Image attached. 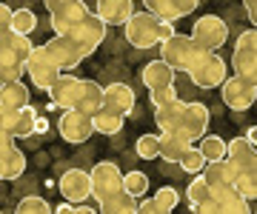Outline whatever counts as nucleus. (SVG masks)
Segmentation results:
<instances>
[{
	"label": "nucleus",
	"instance_id": "c756f323",
	"mask_svg": "<svg viewBox=\"0 0 257 214\" xmlns=\"http://www.w3.org/2000/svg\"><path fill=\"white\" fill-rule=\"evenodd\" d=\"M197 149L203 151L206 160H220V157H226V140L217 137V134H203Z\"/></svg>",
	"mask_w": 257,
	"mask_h": 214
},
{
	"label": "nucleus",
	"instance_id": "4c0bfd02",
	"mask_svg": "<svg viewBox=\"0 0 257 214\" xmlns=\"http://www.w3.org/2000/svg\"><path fill=\"white\" fill-rule=\"evenodd\" d=\"M46 3V9L49 12H55V9H60V6H69V3H80V0H43Z\"/></svg>",
	"mask_w": 257,
	"mask_h": 214
},
{
	"label": "nucleus",
	"instance_id": "7ed1b4c3",
	"mask_svg": "<svg viewBox=\"0 0 257 214\" xmlns=\"http://www.w3.org/2000/svg\"><path fill=\"white\" fill-rule=\"evenodd\" d=\"M123 26H126V40L135 49H155L175 32L169 20L157 18L152 12H132Z\"/></svg>",
	"mask_w": 257,
	"mask_h": 214
},
{
	"label": "nucleus",
	"instance_id": "c03bdc74",
	"mask_svg": "<svg viewBox=\"0 0 257 214\" xmlns=\"http://www.w3.org/2000/svg\"><path fill=\"white\" fill-rule=\"evenodd\" d=\"M0 86H3V83H0Z\"/></svg>",
	"mask_w": 257,
	"mask_h": 214
},
{
	"label": "nucleus",
	"instance_id": "79ce46f5",
	"mask_svg": "<svg viewBox=\"0 0 257 214\" xmlns=\"http://www.w3.org/2000/svg\"><path fill=\"white\" fill-rule=\"evenodd\" d=\"M243 137H246V140H251V143H254V140H257V129H254V126H248V129H246V134H243Z\"/></svg>",
	"mask_w": 257,
	"mask_h": 214
},
{
	"label": "nucleus",
	"instance_id": "423d86ee",
	"mask_svg": "<svg viewBox=\"0 0 257 214\" xmlns=\"http://www.w3.org/2000/svg\"><path fill=\"white\" fill-rule=\"evenodd\" d=\"M89 177H92V194L97 200V208H103L111 197H117L123 191V171L111 160H100L89 171Z\"/></svg>",
	"mask_w": 257,
	"mask_h": 214
},
{
	"label": "nucleus",
	"instance_id": "e433bc0d",
	"mask_svg": "<svg viewBox=\"0 0 257 214\" xmlns=\"http://www.w3.org/2000/svg\"><path fill=\"white\" fill-rule=\"evenodd\" d=\"M9 20H12V9L6 3H0V35L9 32Z\"/></svg>",
	"mask_w": 257,
	"mask_h": 214
},
{
	"label": "nucleus",
	"instance_id": "473e14b6",
	"mask_svg": "<svg viewBox=\"0 0 257 214\" xmlns=\"http://www.w3.org/2000/svg\"><path fill=\"white\" fill-rule=\"evenodd\" d=\"M18 211H20V214H49V211H52V205H49L43 197L29 194V197H23V200H20Z\"/></svg>",
	"mask_w": 257,
	"mask_h": 214
},
{
	"label": "nucleus",
	"instance_id": "bb28decb",
	"mask_svg": "<svg viewBox=\"0 0 257 214\" xmlns=\"http://www.w3.org/2000/svg\"><path fill=\"white\" fill-rule=\"evenodd\" d=\"M211 197V188L209 183L203 180V174L197 171V177H194L192 183H189V188H186V200H189V205H192L194 211H203V205L209 203Z\"/></svg>",
	"mask_w": 257,
	"mask_h": 214
},
{
	"label": "nucleus",
	"instance_id": "ddd939ff",
	"mask_svg": "<svg viewBox=\"0 0 257 214\" xmlns=\"http://www.w3.org/2000/svg\"><path fill=\"white\" fill-rule=\"evenodd\" d=\"M57 131L66 143H86L94 134L92 114L80 112V109H63L60 120H57Z\"/></svg>",
	"mask_w": 257,
	"mask_h": 214
},
{
	"label": "nucleus",
	"instance_id": "4be33fe9",
	"mask_svg": "<svg viewBox=\"0 0 257 214\" xmlns=\"http://www.w3.org/2000/svg\"><path fill=\"white\" fill-rule=\"evenodd\" d=\"M203 180L209 183V188H220V186H231L234 183V166L226 157L220 160H206V166L200 168Z\"/></svg>",
	"mask_w": 257,
	"mask_h": 214
},
{
	"label": "nucleus",
	"instance_id": "c85d7f7f",
	"mask_svg": "<svg viewBox=\"0 0 257 214\" xmlns=\"http://www.w3.org/2000/svg\"><path fill=\"white\" fill-rule=\"evenodd\" d=\"M9 29L18 32V35H32L37 29V15L32 9H18L12 12V20H9Z\"/></svg>",
	"mask_w": 257,
	"mask_h": 214
},
{
	"label": "nucleus",
	"instance_id": "7c9ffc66",
	"mask_svg": "<svg viewBox=\"0 0 257 214\" xmlns=\"http://www.w3.org/2000/svg\"><path fill=\"white\" fill-rule=\"evenodd\" d=\"M123 191L132 197H146L149 191V177L143 171H126L123 174Z\"/></svg>",
	"mask_w": 257,
	"mask_h": 214
},
{
	"label": "nucleus",
	"instance_id": "2eb2a0df",
	"mask_svg": "<svg viewBox=\"0 0 257 214\" xmlns=\"http://www.w3.org/2000/svg\"><path fill=\"white\" fill-rule=\"evenodd\" d=\"M26 171V154L15 146V137L0 131V180H18Z\"/></svg>",
	"mask_w": 257,
	"mask_h": 214
},
{
	"label": "nucleus",
	"instance_id": "37998d69",
	"mask_svg": "<svg viewBox=\"0 0 257 214\" xmlns=\"http://www.w3.org/2000/svg\"><path fill=\"white\" fill-rule=\"evenodd\" d=\"M0 131H3V114H0Z\"/></svg>",
	"mask_w": 257,
	"mask_h": 214
},
{
	"label": "nucleus",
	"instance_id": "58836bf2",
	"mask_svg": "<svg viewBox=\"0 0 257 214\" xmlns=\"http://www.w3.org/2000/svg\"><path fill=\"white\" fill-rule=\"evenodd\" d=\"M243 6H246V18L257 20V0H243Z\"/></svg>",
	"mask_w": 257,
	"mask_h": 214
},
{
	"label": "nucleus",
	"instance_id": "72a5a7b5",
	"mask_svg": "<svg viewBox=\"0 0 257 214\" xmlns=\"http://www.w3.org/2000/svg\"><path fill=\"white\" fill-rule=\"evenodd\" d=\"M160 151V134H143L138 140V154L143 160H155Z\"/></svg>",
	"mask_w": 257,
	"mask_h": 214
},
{
	"label": "nucleus",
	"instance_id": "0eeeda50",
	"mask_svg": "<svg viewBox=\"0 0 257 214\" xmlns=\"http://www.w3.org/2000/svg\"><path fill=\"white\" fill-rule=\"evenodd\" d=\"M197 52H200V46L192 40V35H180V32H172L160 43V60L166 66H172L175 72H186L197 57Z\"/></svg>",
	"mask_w": 257,
	"mask_h": 214
},
{
	"label": "nucleus",
	"instance_id": "cd10ccee",
	"mask_svg": "<svg viewBox=\"0 0 257 214\" xmlns=\"http://www.w3.org/2000/svg\"><path fill=\"white\" fill-rule=\"evenodd\" d=\"M186 149H189L186 140L175 137V134H163V137H160V151H157V157H163L166 163H180Z\"/></svg>",
	"mask_w": 257,
	"mask_h": 214
},
{
	"label": "nucleus",
	"instance_id": "1a4fd4ad",
	"mask_svg": "<svg viewBox=\"0 0 257 214\" xmlns=\"http://www.w3.org/2000/svg\"><path fill=\"white\" fill-rule=\"evenodd\" d=\"M192 40L200 49H209V52H217V49L229 40V26L226 20L217 18V15H203V18L194 20L192 26Z\"/></svg>",
	"mask_w": 257,
	"mask_h": 214
},
{
	"label": "nucleus",
	"instance_id": "393cba45",
	"mask_svg": "<svg viewBox=\"0 0 257 214\" xmlns=\"http://www.w3.org/2000/svg\"><path fill=\"white\" fill-rule=\"evenodd\" d=\"M100 106H103V86L94 83V80H83L80 100H77L74 109H80V112H86V114H94Z\"/></svg>",
	"mask_w": 257,
	"mask_h": 214
},
{
	"label": "nucleus",
	"instance_id": "39448f33",
	"mask_svg": "<svg viewBox=\"0 0 257 214\" xmlns=\"http://www.w3.org/2000/svg\"><path fill=\"white\" fill-rule=\"evenodd\" d=\"M186 75L192 77V83L200 86V89H217L226 80V75H229V66H226V60L217 52L200 49L197 57L192 60V66L186 69Z\"/></svg>",
	"mask_w": 257,
	"mask_h": 214
},
{
	"label": "nucleus",
	"instance_id": "9b49d317",
	"mask_svg": "<svg viewBox=\"0 0 257 214\" xmlns=\"http://www.w3.org/2000/svg\"><path fill=\"white\" fill-rule=\"evenodd\" d=\"M248 211H251V203L234 186L211 188L209 203L203 205V214H248Z\"/></svg>",
	"mask_w": 257,
	"mask_h": 214
},
{
	"label": "nucleus",
	"instance_id": "f257e3e1",
	"mask_svg": "<svg viewBox=\"0 0 257 214\" xmlns=\"http://www.w3.org/2000/svg\"><path fill=\"white\" fill-rule=\"evenodd\" d=\"M106 29L109 26H106L94 12H89L74 29H69L63 35H55L49 43H43V49H46L49 57L60 66V72H72L74 66H80L83 60L103 43Z\"/></svg>",
	"mask_w": 257,
	"mask_h": 214
},
{
	"label": "nucleus",
	"instance_id": "f03ea898",
	"mask_svg": "<svg viewBox=\"0 0 257 214\" xmlns=\"http://www.w3.org/2000/svg\"><path fill=\"white\" fill-rule=\"evenodd\" d=\"M155 123L163 134H175L186 143H194L209 129V106L206 103H186L175 94V97L155 106Z\"/></svg>",
	"mask_w": 257,
	"mask_h": 214
},
{
	"label": "nucleus",
	"instance_id": "20e7f679",
	"mask_svg": "<svg viewBox=\"0 0 257 214\" xmlns=\"http://www.w3.org/2000/svg\"><path fill=\"white\" fill-rule=\"evenodd\" d=\"M29 52H32L29 35H18L12 29L0 35V83H9V80H20L23 77Z\"/></svg>",
	"mask_w": 257,
	"mask_h": 214
},
{
	"label": "nucleus",
	"instance_id": "dca6fc26",
	"mask_svg": "<svg viewBox=\"0 0 257 214\" xmlns=\"http://www.w3.org/2000/svg\"><path fill=\"white\" fill-rule=\"evenodd\" d=\"M60 194L69 200V203H86L89 197H92V177L89 171H83V168H66L63 177H60Z\"/></svg>",
	"mask_w": 257,
	"mask_h": 214
},
{
	"label": "nucleus",
	"instance_id": "a19ab883",
	"mask_svg": "<svg viewBox=\"0 0 257 214\" xmlns=\"http://www.w3.org/2000/svg\"><path fill=\"white\" fill-rule=\"evenodd\" d=\"M55 211H60V214H66V211H74V203H69V200H63V203L57 205Z\"/></svg>",
	"mask_w": 257,
	"mask_h": 214
},
{
	"label": "nucleus",
	"instance_id": "ea45409f",
	"mask_svg": "<svg viewBox=\"0 0 257 214\" xmlns=\"http://www.w3.org/2000/svg\"><path fill=\"white\" fill-rule=\"evenodd\" d=\"M46 131H49V120L35 117V129H32V134H46Z\"/></svg>",
	"mask_w": 257,
	"mask_h": 214
},
{
	"label": "nucleus",
	"instance_id": "412c9836",
	"mask_svg": "<svg viewBox=\"0 0 257 214\" xmlns=\"http://www.w3.org/2000/svg\"><path fill=\"white\" fill-rule=\"evenodd\" d=\"M177 203H180V194H177V188L160 186V188L155 191V197H146V200H140V203H138V211H143V214H166V211H172Z\"/></svg>",
	"mask_w": 257,
	"mask_h": 214
},
{
	"label": "nucleus",
	"instance_id": "f3484780",
	"mask_svg": "<svg viewBox=\"0 0 257 214\" xmlns=\"http://www.w3.org/2000/svg\"><path fill=\"white\" fill-rule=\"evenodd\" d=\"M103 109L128 117V114L135 112V92H132V86H126V83L103 86Z\"/></svg>",
	"mask_w": 257,
	"mask_h": 214
},
{
	"label": "nucleus",
	"instance_id": "f704fd0d",
	"mask_svg": "<svg viewBox=\"0 0 257 214\" xmlns=\"http://www.w3.org/2000/svg\"><path fill=\"white\" fill-rule=\"evenodd\" d=\"M197 6H200V0H169V9H172V18H175V20L192 15Z\"/></svg>",
	"mask_w": 257,
	"mask_h": 214
},
{
	"label": "nucleus",
	"instance_id": "6e6552de",
	"mask_svg": "<svg viewBox=\"0 0 257 214\" xmlns=\"http://www.w3.org/2000/svg\"><path fill=\"white\" fill-rule=\"evenodd\" d=\"M231 72L248 83H257V32L248 29L237 38L231 52Z\"/></svg>",
	"mask_w": 257,
	"mask_h": 214
},
{
	"label": "nucleus",
	"instance_id": "9d476101",
	"mask_svg": "<svg viewBox=\"0 0 257 214\" xmlns=\"http://www.w3.org/2000/svg\"><path fill=\"white\" fill-rule=\"evenodd\" d=\"M29 75V80L37 86V89H43L46 92L49 86L57 80V75H60V66L49 57V52L43 46H32V52H29L26 57V69H23Z\"/></svg>",
	"mask_w": 257,
	"mask_h": 214
},
{
	"label": "nucleus",
	"instance_id": "5701e85b",
	"mask_svg": "<svg viewBox=\"0 0 257 214\" xmlns=\"http://www.w3.org/2000/svg\"><path fill=\"white\" fill-rule=\"evenodd\" d=\"M29 103H32V94H29L26 83L9 80V83L0 86V112H12V109L29 106Z\"/></svg>",
	"mask_w": 257,
	"mask_h": 214
},
{
	"label": "nucleus",
	"instance_id": "f8f14e48",
	"mask_svg": "<svg viewBox=\"0 0 257 214\" xmlns=\"http://www.w3.org/2000/svg\"><path fill=\"white\" fill-rule=\"evenodd\" d=\"M220 89H223V103L229 106L231 112H246L257 100V83H248V80H243L237 75H231V77L226 75Z\"/></svg>",
	"mask_w": 257,
	"mask_h": 214
},
{
	"label": "nucleus",
	"instance_id": "a211bd4d",
	"mask_svg": "<svg viewBox=\"0 0 257 214\" xmlns=\"http://www.w3.org/2000/svg\"><path fill=\"white\" fill-rule=\"evenodd\" d=\"M3 114V131L12 134V137H29L32 129H35V106H20V109H12V112H0Z\"/></svg>",
	"mask_w": 257,
	"mask_h": 214
},
{
	"label": "nucleus",
	"instance_id": "a878e982",
	"mask_svg": "<svg viewBox=\"0 0 257 214\" xmlns=\"http://www.w3.org/2000/svg\"><path fill=\"white\" fill-rule=\"evenodd\" d=\"M123 114H117V112H109V109H97V112L92 114V126H94V131H100V134H117L120 129H123Z\"/></svg>",
	"mask_w": 257,
	"mask_h": 214
},
{
	"label": "nucleus",
	"instance_id": "aec40b11",
	"mask_svg": "<svg viewBox=\"0 0 257 214\" xmlns=\"http://www.w3.org/2000/svg\"><path fill=\"white\" fill-rule=\"evenodd\" d=\"M132 12H135V0H97L94 15H97L106 26H123Z\"/></svg>",
	"mask_w": 257,
	"mask_h": 214
},
{
	"label": "nucleus",
	"instance_id": "c9c22d12",
	"mask_svg": "<svg viewBox=\"0 0 257 214\" xmlns=\"http://www.w3.org/2000/svg\"><path fill=\"white\" fill-rule=\"evenodd\" d=\"M175 94H177L175 83L172 86H160V89H149V100H152V106H157V103L169 100V97H175Z\"/></svg>",
	"mask_w": 257,
	"mask_h": 214
},
{
	"label": "nucleus",
	"instance_id": "4468645a",
	"mask_svg": "<svg viewBox=\"0 0 257 214\" xmlns=\"http://www.w3.org/2000/svg\"><path fill=\"white\" fill-rule=\"evenodd\" d=\"M80 89H83V77H74V75L60 72L57 80L46 89L49 100H52L49 109H74L77 100H80Z\"/></svg>",
	"mask_w": 257,
	"mask_h": 214
},
{
	"label": "nucleus",
	"instance_id": "6ab92c4d",
	"mask_svg": "<svg viewBox=\"0 0 257 214\" xmlns=\"http://www.w3.org/2000/svg\"><path fill=\"white\" fill-rule=\"evenodd\" d=\"M89 12H92V9L86 6V0H80V3H69V6H60V9L49 12L52 32H55V35H63V32H69V29L77 26V23L89 15Z\"/></svg>",
	"mask_w": 257,
	"mask_h": 214
},
{
	"label": "nucleus",
	"instance_id": "b1692460",
	"mask_svg": "<svg viewBox=\"0 0 257 214\" xmlns=\"http://www.w3.org/2000/svg\"><path fill=\"white\" fill-rule=\"evenodd\" d=\"M175 69L172 66H166L163 60H152V63L143 66V72H140V80L146 89H160V86H172L175 83Z\"/></svg>",
	"mask_w": 257,
	"mask_h": 214
},
{
	"label": "nucleus",
	"instance_id": "2f4dec72",
	"mask_svg": "<svg viewBox=\"0 0 257 214\" xmlns=\"http://www.w3.org/2000/svg\"><path fill=\"white\" fill-rule=\"evenodd\" d=\"M177 166L183 168L186 174H197V171L206 166V157H203L200 149H194L192 143H189V149L183 151V157H180V163H177Z\"/></svg>",
	"mask_w": 257,
	"mask_h": 214
}]
</instances>
